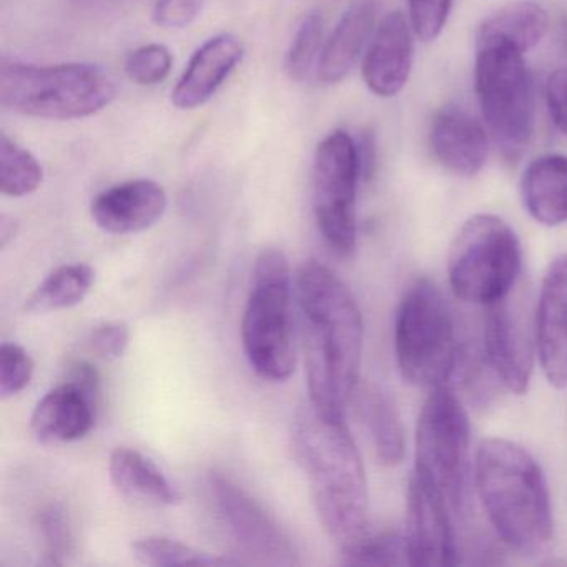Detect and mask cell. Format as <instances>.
Here are the masks:
<instances>
[{"instance_id":"7a4b0ae2","label":"cell","mask_w":567,"mask_h":567,"mask_svg":"<svg viewBox=\"0 0 567 567\" xmlns=\"http://www.w3.org/2000/svg\"><path fill=\"white\" fill-rule=\"evenodd\" d=\"M293 444L324 530L341 550L353 546L368 534L370 496L367 471L343 416L308 404L295 420Z\"/></svg>"},{"instance_id":"4316f807","label":"cell","mask_w":567,"mask_h":567,"mask_svg":"<svg viewBox=\"0 0 567 567\" xmlns=\"http://www.w3.org/2000/svg\"><path fill=\"white\" fill-rule=\"evenodd\" d=\"M135 559L147 566H228L237 560L214 556L168 537L148 536L132 544Z\"/></svg>"},{"instance_id":"277c9868","label":"cell","mask_w":567,"mask_h":567,"mask_svg":"<svg viewBox=\"0 0 567 567\" xmlns=\"http://www.w3.org/2000/svg\"><path fill=\"white\" fill-rule=\"evenodd\" d=\"M115 95L117 84L101 65L0 62V105L24 117L78 121L104 111Z\"/></svg>"},{"instance_id":"5b68a950","label":"cell","mask_w":567,"mask_h":567,"mask_svg":"<svg viewBox=\"0 0 567 567\" xmlns=\"http://www.w3.org/2000/svg\"><path fill=\"white\" fill-rule=\"evenodd\" d=\"M245 354L255 373L271 383L287 381L297 367L291 321V274L287 255L265 248L255 261L241 321Z\"/></svg>"},{"instance_id":"ffe728a7","label":"cell","mask_w":567,"mask_h":567,"mask_svg":"<svg viewBox=\"0 0 567 567\" xmlns=\"http://www.w3.org/2000/svg\"><path fill=\"white\" fill-rule=\"evenodd\" d=\"M374 19V0H354L341 16L318 58L317 75L323 84H338L350 74L373 32Z\"/></svg>"},{"instance_id":"5bb4252c","label":"cell","mask_w":567,"mask_h":567,"mask_svg":"<svg viewBox=\"0 0 567 567\" xmlns=\"http://www.w3.org/2000/svg\"><path fill=\"white\" fill-rule=\"evenodd\" d=\"M536 347L550 386L567 388V254L544 274L536 310Z\"/></svg>"},{"instance_id":"7c38bea8","label":"cell","mask_w":567,"mask_h":567,"mask_svg":"<svg viewBox=\"0 0 567 567\" xmlns=\"http://www.w3.org/2000/svg\"><path fill=\"white\" fill-rule=\"evenodd\" d=\"M404 540L410 566L443 567L456 564L450 501L440 487L416 471L408 483Z\"/></svg>"},{"instance_id":"8992f818","label":"cell","mask_w":567,"mask_h":567,"mask_svg":"<svg viewBox=\"0 0 567 567\" xmlns=\"http://www.w3.org/2000/svg\"><path fill=\"white\" fill-rule=\"evenodd\" d=\"M394 353L404 380L414 386H446L463 358L453 311L436 285L414 281L394 320Z\"/></svg>"},{"instance_id":"e0dca14e","label":"cell","mask_w":567,"mask_h":567,"mask_svg":"<svg viewBox=\"0 0 567 567\" xmlns=\"http://www.w3.org/2000/svg\"><path fill=\"white\" fill-rule=\"evenodd\" d=\"M413 68V39L401 12H391L374 32L363 62V79L371 94L394 97L403 91Z\"/></svg>"},{"instance_id":"f35d334b","label":"cell","mask_w":567,"mask_h":567,"mask_svg":"<svg viewBox=\"0 0 567 567\" xmlns=\"http://www.w3.org/2000/svg\"><path fill=\"white\" fill-rule=\"evenodd\" d=\"M564 41H566L567 44V24L566 28H564Z\"/></svg>"},{"instance_id":"4fadbf2b","label":"cell","mask_w":567,"mask_h":567,"mask_svg":"<svg viewBox=\"0 0 567 567\" xmlns=\"http://www.w3.org/2000/svg\"><path fill=\"white\" fill-rule=\"evenodd\" d=\"M484 357L497 380L514 394H524L533 377L534 351L523 317L507 298L486 307Z\"/></svg>"},{"instance_id":"836d02e7","label":"cell","mask_w":567,"mask_h":567,"mask_svg":"<svg viewBox=\"0 0 567 567\" xmlns=\"http://www.w3.org/2000/svg\"><path fill=\"white\" fill-rule=\"evenodd\" d=\"M92 350L102 360L114 361L124 357L131 344V328L125 321H105L91 334Z\"/></svg>"},{"instance_id":"e575fe53","label":"cell","mask_w":567,"mask_h":567,"mask_svg":"<svg viewBox=\"0 0 567 567\" xmlns=\"http://www.w3.org/2000/svg\"><path fill=\"white\" fill-rule=\"evenodd\" d=\"M205 0H158L154 9V22L167 31L188 28L200 16Z\"/></svg>"},{"instance_id":"74e56055","label":"cell","mask_w":567,"mask_h":567,"mask_svg":"<svg viewBox=\"0 0 567 567\" xmlns=\"http://www.w3.org/2000/svg\"><path fill=\"white\" fill-rule=\"evenodd\" d=\"M18 228L19 224L14 218L8 217V215L0 217V247L8 248V245L14 240Z\"/></svg>"},{"instance_id":"d6986e66","label":"cell","mask_w":567,"mask_h":567,"mask_svg":"<svg viewBox=\"0 0 567 567\" xmlns=\"http://www.w3.org/2000/svg\"><path fill=\"white\" fill-rule=\"evenodd\" d=\"M430 144L436 161L457 177H474L486 164L483 125L456 105H446L434 115Z\"/></svg>"},{"instance_id":"2e32d148","label":"cell","mask_w":567,"mask_h":567,"mask_svg":"<svg viewBox=\"0 0 567 567\" xmlns=\"http://www.w3.org/2000/svg\"><path fill=\"white\" fill-rule=\"evenodd\" d=\"M99 394L74 381H62L35 406L31 430L42 444L74 443L91 433L97 416Z\"/></svg>"},{"instance_id":"8d00e7d4","label":"cell","mask_w":567,"mask_h":567,"mask_svg":"<svg viewBox=\"0 0 567 567\" xmlns=\"http://www.w3.org/2000/svg\"><path fill=\"white\" fill-rule=\"evenodd\" d=\"M358 161H360L361 177L371 178L377 168V141L371 132H363L357 142Z\"/></svg>"},{"instance_id":"4dcf8cb0","label":"cell","mask_w":567,"mask_h":567,"mask_svg":"<svg viewBox=\"0 0 567 567\" xmlns=\"http://www.w3.org/2000/svg\"><path fill=\"white\" fill-rule=\"evenodd\" d=\"M174 55L165 45L148 44L132 52L125 61V74L138 85H157L171 75Z\"/></svg>"},{"instance_id":"30bf717a","label":"cell","mask_w":567,"mask_h":567,"mask_svg":"<svg viewBox=\"0 0 567 567\" xmlns=\"http://www.w3.org/2000/svg\"><path fill=\"white\" fill-rule=\"evenodd\" d=\"M361 178L357 142L334 131L318 145L313 157V210L318 228L337 254L357 248V190Z\"/></svg>"},{"instance_id":"9a60e30c","label":"cell","mask_w":567,"mask_h":567,"mask_svg":"<svg viewBox=\"0 0 567 567\" xmlns=\"http://www.w3.org/2000/svg\"><path fill=\"white\" fill-rule=\"evenodd\" d=\"M167 205V192L161 184L138 178L102 192L92 202L91 214L107 234H141L164 217Z\"/></svg>"},{"instance_id":"ba28073f","label":"cell","mask_w":567,"mask_h":567,"mask_svg":"<svg viewBox=\"0 0 567 567\" xmlns=\"http://www.w3.org/2000/svg\"><path fill=\"white\" fill-rule=\"evenodd\" d=\"M523 55L503 42L476 44L477 101L494 142L509 158L529 145L536 122L533 79Z\"/></svg>"},{"instance_id":"7402d4cb","label":"cell","mask_w":567,"mask_h":567,"mask_svg":"<svg viewBox=\"0 0 567 567\" xmlns=\"http://www.w3.org/2000/svg\"><path fill=\"white\" fill-rule=\"evenodd\" d=\"M109 471L115 489L124 496L147 501L155 506H177L182 503L181 491L171 483L164 471L132 447H117L112 453Z\"/></svg>"},{"instance_id":"44dd1931","label":"cell","mask_w":567,"mask_h":567,"mask_svg":"<svg viewBox=\"0 0 567 567\" xmlns=\"http://www.w3.org/2000/svg\"><path fill=\"white\" fill-rule=\"evenodd\" d=\"M520 197L527 214L546 227L567 221V157L546 155L524 172Z\"/></svg>"},{"instance_id":"d590c367","label":"cell","mask_w":567,"mask_h":567,"mask_svg":"<svg viewBox=\"0 0 567 567\" xmlns=\"http://www.w3.org/2000/svg\"><path fill=\"white\" fill-rule=\"evenodd\" d=\"M546 99L554 124L567 137V69H560L547 79Z\"/></svg>"},{"instance_id":"8fae6325","label":"cell","mask_w":567,"mask_h":567,"mask_svg":"<svg viewBox=\"0 0 567 567\" xmlns=\"http://www.w3.org/2000/svg\"><path fill=\"white\" fill-rule=\"evenodd\" d=\"M208 491L221 524L251 559L271 566H295L298 554L274 517L221 473L208 474Z\"/></svg>"},{"instance_id":"d4e9b609","label":"cell","mask_w":567,"mask_h":567,"mask_svg":"<svg viewBox=\"0 0 567 567\" xmlns=\"http://www.w3.org/2000/svg\"><path fill=\"white\" fill-rule=\"evenodd\" d=\"M94 284L95 270L91 265L72 264L59 267L25 300V311L44 315L78 307L91 293Z\"/></svg>"},{"instance_id":"ac0fdd59","label":"cell","mask_w":567,"mask_h":567,"mask_svg":"<svg viewBox=\"0 0 567 567\" xmlns=\"http://www.w3.org/2000/svg\"><path fill=\"white\" fill-rule=\"evenodd\" d=\"M245 49L234 34H220L205 42L188 62L184 75L172 92V104L181 111H194L207 104L230 78Z\"/></svg>"},{"instance_id":"f546056e","label":"cell","mask_w":567,"mask_h":567,"mask_svg":"<svg viewBox=\"0 0 567 567\" xmlns=\"http://www.w3.org/2000/svg\"><path fill=\"white\" fill-rule=\"evenodd\" d=\"M48 564H64L74 554V533L61 504H49L38 514Z\"/></svg>"},{"instance_id":"6da1fadb","label":"cell","mask_w":567,"mask_h":567,"mask_svg":"<svg viewBox=\"0 0 567 567\" xmlns=\"http://www.w3.org/2000/svg\"><path fill=\"white\" fill-rule=\"evenodd\" d=\"M297 301L310 403L321 413L343 416L360 384V308L341 278L315 260L298 271Z\"/></svg>"},{"instance_id":"f1b7e54d","label":"cell","mask_w":567,"mask_h":567,"mask_svg":"<svg viewBox=\"0 0 567 567\" xmlns=\"http://www.w3.org/2000/svg\"><path fill=\"white\" fill-rule=\"evenodd\" d=\"M344 564L350 566H403L408 560L406 540L404 536L393 533H370L353 546L341 550Z\"/></svg>"},{"instance_id":"cb8c5ba5","label":"cell","mask_w":567,"mask_h":567,"mask_svg":"<svg viewBox=\"0 0 567 567\" xmlns=\"http://www.w3.org/2000/svg\"><path fill=\"white\" fill-rule=\"evenodd\" d=\"M547 28L546 9L536 2H514L484 19L476 32V44L503 42L524 54L543 41Z\"/></svg>"},{"instance_id":"1f68e13d","label":"cell","mask_w":567,"mask_h":567,"mask_svg":"<svg viewBox=\"0 0 567 567\" xmlns=\"http://www.w3.org/2000/svg\"><path fill=\"white\" fill-rule=\"evenodd\" d=\"M34 377V360L18 343H2L0 347V394L16 396L31 384Z\"/></svg>"},{"instance_id":"52a82bcc","label":"cell","mask_w":567,"mask_h":567,"mask_svg":"<svg viewBox=\"0 0 567 567\" xmlns=\"http://www.w3.org/2000/svg\"><path fill=\"white\" fill-rule=\"evenodd\" d=\"M523 267L519 238L496 215L471 217L457 231L450 257L447 280L454 297L489 307L509 297Z\"/></svg>"},{"instance_id":"9c48e42d","label":"cell","mask_w":567,"mask_h":567,"mask_svg":"<svg viewBox=\"0 0 567 567\" xmlns=\"http://www.w3.org/2000/svg\"><path fill=\"white\" fill-rule=\"evenodd\" d=\"M470 450L471 424L463 403L450 388H433L417 417L414 471L440 487L454 507L463 499Z\"/></svg>"},{"instance_id":"d6a6232c","label":"cell","mask_w":567,"mask_h":567,"mask_svg":"<svg viewBox=\"0 0 567 567\" xmlns=\"http://www.w3.org/2000/svg\"><path fill=\"white\" fill-rule=\"evenodd\" d=\"M451 6L453 0H408L414 34L423 42L436 41L450 18Z\"/></svg>"},{"instance_id":"3957f363","label":"cell","mask_w":567,"mask_h":567,"mask_svg":"<svg viewBox=\"0 0 567 567\" xmlns=\"http://www.w3.org/2000/svg\"><path fill=\"white\" fill-rule=\"evenodd\" d=\"M474 483L487 520L506 546L534 554L550 543L549 487L529 451L514 441L487 437L476 451Z\"/></svg>"},{"instance_id":"484cf974","label":"cell","mask_w":567,"mask_h":567,"mask_svg":"<svg viewBox=\"0 0 567 567\" xmlns=\"http://www.w3.org/2000/svg\"><path fill=\"white\" fill-rule=\"evenodd\" d=\"M42 181L44 171L38 158L8 135H0V192L8 197H28Z\"/></svg>"},{"instance_id":"603a6c76","label":"cell","mask_w":567,"mask_h":567,"mask_svg":"<svg viewBox=\"0 0 567 567\" xmlns=\"http://www.w3.org/2000/svg\"><path fill=\"white\" fill-rule=\"evenodd\" d=\"M358 414L370 431L378 460L384 466H396L406 451L404 427L393 401L377 384H358L353 394Z\"/></svg>"},{"instance_id":"83f0119b","label":"cell","mask_w":567,"mask_h":567,"mask_svg":"<svg viewBox=\"0 0 567 567\" xmlns=\"http://www.w3.org/2000/svg\"><path fill=\"white\" fill-rule=\"evenodd\" d=\"M321 38H323V19H321L320 12H308L298 25L293 42H291L287 59H285V69H287L288 78L291 81H308L315 64H317Z\"/></svg>"}]
</instances>
